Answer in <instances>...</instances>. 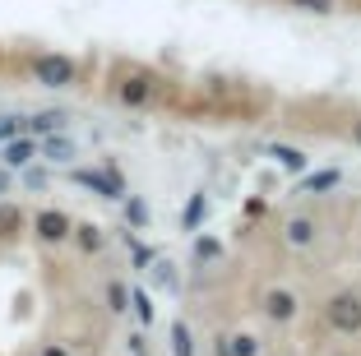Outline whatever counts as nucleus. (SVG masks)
<instances>
[{
    "label": "nucleus",
    "instance_id": "obj_3",
    "mask_svg": "<svg viewBox=\"0 0 361 356\" xmlns=\"http://www.w3.org/2000/svg\"><path fill=\"white\" fill-rule=\"evenodd\" d=\"M32 231H37V241L56 245V241H65V236L75 231V222L65 218L61 209H42V213H37V218H32Z\"/></svg>",
    "mask_w": 361,
    "mask_h": 356
},
{
    "label": "nucleus",
    "instance_id": "obj_11",
    "mask_svg": "<svg viewBox=\"0 0 361 356\" xmlns=\"http://www.w3.org/2000/svg\"><path fill=\"white\" fill-rule=\"evenodd\" d=\"M171 356H195V338H190V329L180 324H171Z\"/></svg>",
    "mask_w": 361,
    "mask_h": 356
},
{
    "label": "nucleus",
    "instance_id": "obj_27",
    "mask_svg": "<svg viewBox=\"0 0 361 356\" xmlns=\"http://www.w3.org/2000/svg\"><path fill=\"white\" fill-rule=\"evenodd\" d=\"M5 190H10V176H0V195H5Z\"/></svg>",
    "mask_w": 361,
    "mask_h": 356
},
{
    "label": "nucleus",
    "instance_id": "obj_6",
    "mask_svg": "<svg viewBox=\"0 0 361 356\" xmlns=\"http://www.w3.org/2000/svg\"><path fill=\"white\" fill-rule=\"evenodd\" d=\"M42 157L47 162H70V157H75V144H70V139L61 135V130H56V135H42Z\"/></svg>",
    "mask_w": 361,
    "mask_h": 356
},
{
    "label": "nucleus",
    "instance_id": "obj_29",
    "mask_svg": "<svg viewBox=\"0 0 361 356\" xmlns=\"http://www.w3.org/2000/svg\"><path fill=\"white\" fill-rule=\"evenodd\" d=\"M135 356H144V352H135Z\"/></svg>",
    "mask_w": 361,
    "mask_h": 356
},
{
    "label": "nucleus",
    "instance_id": "obj_26",
    "mask_svg": "<svg viewBox=\"0 0 361 356\" xmlns=\"http://www.w3.org/2000/svg\"><path fill=\"white\" fill-rule=\"evenodd\" d=\"M42 356H70L65 347H42Z\"/></svg>",
    "mask_w": 361,
    "mask_h": 356
},
{
    "label": "nucleus",
    "instance_id": "obj_15",
    "mask_svg": "<svg viewBox=\"0 0 361 356\" xmlns=\"http://www.w3.org/2000/svg\"><path fill=\"white\" fill-rule=\"evenodd\" d=\"M79 231V245H84V250H102V231L93 227V222H88V227H75Z\"/></svg>",
    "mask_w": 361,
    "mask_h": 356
},
{
    "label": "nucleus",
    "instance_id": "obj_8",
    "mask_svg": "<svg viewBox=\"0 0 361 356\" xmlns=\"http://www.w3.org/2000/svg\"><path fill=\"white\" fill-rule=\"evenodd\" d=\"M116 93H121V102H130V106L149 102V79H139V74H135V79H121Z\"/></svg>",
    "mask_w": 361,
    "mask_h": 356
},
{
    "label": "nucleus",
    "instance_id": "obj_20",
    "mask_svg": "<svg viewBox=\"0 0 361 356\" xmlns=\"http://www.w3.org/2000/svg\"><path fill=\"white\" fill-rule=\"evenodd\" d=\"M14 135H23V121H14V116H0V144H5V139H14Z\"/></svg>",
    "mask_w": 361,
    "mask_h": 356
},
{
    "label": "nucleus",
    "instance_id": "obj_23",
    "mask_svg": "<svg viewBox=\"0 0 361 356\" xmlns=\"http://www.w3.org/2000/svg\"><path fill=\"white\" fill-rule=\"evenodd\" d=\"M130 222H135V227H144V222H149V209H144L139 200H130Z\"/></svg>",
    "mask_w": 361,
    "mask_h": 356
},
{
    "label": "nucleus",
    "instance_id": "obj_21",
    "mask_svg": "<svg viewBox=\"0 0 361 356\" xmlns=\"http://www.w3.org/2000/svg\"><path fill=\"white\" fill-rule=\"evenodd\" d=\"M218 250H223V245L209 241V236H200V241H195V254H200V259H218Z\"/></svg>",
    "mask_w": 361,
    "mask_h": 356
},
{
    "label": "nucleus",
    "instance_id": "obj_9",
    "mask_svg": "<svg viewBox=\"0 0 361 356\" xmlns=\"http://www.w3.org/2000/svg\"><path fill=\"white\" fill-rule=\"evenodd\" d=\"M32 135H56V130H65V111H37L28 121Z\"/></svg>",
    "mask_w": 361,
    "mask_h": 356
},
{
    "label": "nucleus",
    "instance_id": "obj_25",
    "mask_svg": "<svg viewBox=\"0 0 361 356\" xmlns=\"http://www.w3.org/2000/svg\"><path fill=\"white\" fill-rule=\"evenodd\" d=\"M23 180H28L32 190H42V185H47V176H42V171H23Z\"/></svg>",
    "mask_w": 361,
    "mask_h": 356
},
{
    "label": "nucleus",
    "instance_id": "obj_5",
    "mask_svg": "<svg viewBox=\"0 0 361 356\" xmlns=\"http://www.w3.org/2000/svg\"><path fill=\"white\" fill-rule=\"evenodd\" d=\"M32 153H37V144H32V139H23V135L5 139V148H0L5 167H14V171H23V167H28V162H32Z\"/></svg>",
    "mask_w": 361,
    "mask_h": 356
},
{
    "label": "nucleus",
    "instance_id": "obj_12",
    "mask_svg": "<svg viewBox=\"0 0 361 356\" xmlns=\"http://www.w3.org/2000/svg\"><path fill=\"white\" fill-rule=\"evenodd\" d=\"M269 153H274L278 162H283V167H287V171H301V167H306V153H301V148H287V144H274V148H269Z\"/></svg>",
    "mask_w": 361,
    "mask_h": 356
},
{
    "label": "nucleus",
    "instance_id": "obj_19",
    "mask_svg": "<svg viewBox=\"0 0 361 356\" xmlns=\"http://www.w3.org/2000/svg\"><path fill=\"white\" fill-rule=\"evenodd\" d=\"M106 301H111V310H130V296H126V287H121V283L106 287Z\"/></svg>",
    "mask_w": 361,
    "mask_h": 356
},
{
    "label": "nucleus",
    "instance_id": "obj_1",
    "mask_svg": "<svg viewBox=\"0 0 361 356\" xmlns=\"http://www.w3.org/2000/svg\"><path fill=\"white\" fill-rule=\"evenodd\" d=\"M32 79L42 88H70L79 79V65L70 56H37L32 61Z\"/></svg>",
    "mask_w": 361,
    "mask_h": 356
},
{
    "label": "nucleus",
    "instance_id": "obj_22",
    "mask_svg": "<svg viewBox=\"0 0 361 356\" xmlns=\"http://www.w3.org/2000/svg\"><path fill=\"white\" fill-rule=\"evenodd\" d=\"M232 356H255V338H227Z\"/></svg>",
    "mask_w": 361,
    "mask_h": 356
},
{
    "label": "nucleus",
    "instance_id": "obj_24",
    "mask_svg": "<svg viewBox=\"0 0 361 356\" xmlns=\"http://www.w3.org/2000/svg\"><path fill=\"white\" fill-rule=\"evenodd\" d=\"M297 5H306V10H315V14H329L334 10V0H297Z\"/></svg>",
    "mask_w": 361,
    "mask_h": 356
},
{
    "label": "nucleus",
    "instance_id": "obj_7",
    "mask_svg": "<svg viewBox=\"0 0 361 356\" xmlns=\"http://www.w3.org/2000/svg\"><path fill=\"white\" fill-rule=\"evenodd\" d=\"M264 310H269V319H292V314H297V301H292V292H269Z\"/></svg>",
    "mask_w": 361,
    "mask_h": 356
},
{
    "label": "nucleus",
    "instance_id": "obj_13",
    "mask_svg": "<svg viewBox=\"0 0 361 356\" xmlns=\"http://www.w3.org/2000/svg\"><path fill=\"white\" fill-rule=\"evenodd\" d=\"M310 236H315V222L310 218H292L287 222V241L292 245H310Z\"/></svg>",
    "mask_w": 361,
    "mask_h": 356
},
{
    "label": "nucleus",
    "instance_id": "obj_10",
    "mask_svg": "<svg viewBox=\"0 0 361 356\" xmlns=\"http://www.w3.org/2000/svg\"><path fill=\"white\" fill-rule=\"evenodd\" d=\"M19 227H23V209L19 204H0V241H10Z\"/></svg>",
    "mask_w": 361,
    "mask_h": 356
},
{
    "label": "nucleus",
    "instance_id": "obj_16",
    "mask_svg": "<svg viewBox=\"0 0 361 356\" xmlns=\"http://www.w3.org/2000/svg\"><path fill=\"white\" fill-rule=\"evenodd\" d=\"M204 209H209V204H204V195H195L190 204H185V227H200V218H204Z\"/></svg>",
    "mask_w": 361,
    "mask_h": 356
},
{
    "label": "nucleus",
    "instance_id": "obj_18",
    "mask_svg": "<svg viewBox=\"0 0 361 356\" xmlns=\"http://www.w3.org/2000/svg\"><path fill=\"white\" fill-rule=\"evenodd\" d=\"M130 301H135V314H139V319H144V324H153V301H149V292H135Z\"/></svg>",
    "mask_w": 361,
    "mask_h": 356
},
{
    "label": "nucleus",
    "instance_id": "obj_28",
    "mask_svg": "<svg viewBox=\"0 0 361 356\" xmlns=\"http://www.w3.org/2000/svg\"><path fill=\"white\" fill-rule=\"evenodd\" d=\"M357 144H361V125H357Z\"/></svg>",
    "mask_w": 361,
    "mask_h": 356
},
{
    "label": "nucleus",
    "instance_id": "obj_14",
    "mask_svg": "<svg viewBox=\"0 0 361 356\" xmlns=\"http://www.w3.org/2000/svg\"><path fill=\"white\" fill-rule=\"evenodd\" d=\"M338 171H315V176H306V180H301V190H306V195H319V190H334V185H338Z\"/></svg>",
    "mask_w": 361,
    "mask_h": 356
},
{
    "label": "nucleus",
    "instance_id": "obj_4",
    "mask_svg": "<svg viewBox=\"0 0 361 356\" xmlns=\"http://www.w3.org/2000/svg\"><path fill=\"white\" fill-rule=\"evenodd\" d=\"M75 180L88 185V190H97L102 200H126V185H121L116 171H75Z\"/></svg>",
    "mask_w": 361,
    "mask_h": 356
},
{
    "label": "nucleus",
    "instance_id": "obj_17",
    "mask_svg": "<svg viewBox=\"0 0 361 356\" xmlns=\"http://www.w3.org/2000/svg\"><path fill=\"white\" fill-rule=\"evenodd\" d=\"M153 283H158V287H176V273H171V264H167V259L153 264Z\"/></svg>",
    "mask_w": 361,
    "mask_h": 356
},
{
    "label": "nucleus",
    "instance_id": "obj_2",
    "mask_svg": "<svg viewBox=\"0 0 361 356\" xmlns=\"http://www.w3.org/2000/svg\"><path fill=\"white\" fill-rule=\"evenodd\" d=\"M329 324L338 329V333H361V301L357 296H334L329 301Z\"/></svg>",
    "mask_w": 361,
    "mask_h": 356
}]
</instances>
